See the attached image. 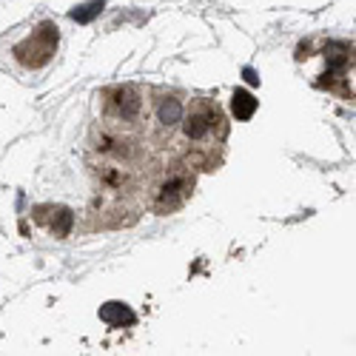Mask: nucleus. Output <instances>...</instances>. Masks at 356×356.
<instances>
[{
	"label": "nucleus",
	"mask_w": 356,
	"mask_h": 356,
	"mask_svg": "<svg viewBox=\"0 0 356 356\" xmlns=\"http://www.w3.org/2000/svg\"><path fill=\"white\" fill-rule=\"evenodd\" d=\"M60 29L54 26V23H40L37 26L26 40H21L14 46V58L17 63H23L29 69H40L46 66L51 58H54V51H58V40H60Z\"/></svg>",
	"instance_id": "nucleus-1"
},
{
	"label": "nucleus",
	"mask_w": 356,
	"mask_h": 356,
	"mask_svg": "<svg viewBox=\"0 0 356 356\" xmlns=\"http://www.w3.org/2000/svg\"><path fill=\"white\" fill-rule=\"evenodd\" d=\"M219 123H222L219 108L214 103H209V100H202L189 111V117H185V137L189 140H205V137H211L214 128H219Z\"/></svg>",
	"instance_id": "nucleus-2"
},
{
	"label": "nucleus",
	"mask_w": 356,
	"mask_h": 356,
	"mask_svg": "<svg viewBox=\"0 0 356 356\" xmlns=\"http://www.w3.org/2000/svg\"><path fill=\"white\" fill-rule=\"evenodd\" d=\"M189 194H191V180L185 177V174H177V177L165 180V182L160 185L157 200H154V209H157L160 214L174 211V209H180V205L185 202V197H189Z\"/></svg>",
	"instance_id": "nucleus-3"
},
{
	"label": "nucleus",
	"mask_w": 356,
	"mask_h": 356,
	"mask_svg": "<svg viewBox=\"0 0 356 356\" xmlns=\"http://www.w3.org/2000/svg\"><path fill=\"white\" fill-rule=\"evenodd\" d=\"M108 97H111V100H108L111 111H115L117 117H123V120H134V117L140 115V108H143L140 91H137L134 86H120V88L111 91Z\"/></svg>",
	"instance_id": "nucleus-4"
},
{
	"label": "nucleus",
	"mask_w": 356,
	"mask_h": 356,
	"mask_svg": "<svg viewBox=\"0 0 356 356\" xmlns=\"http://www.w3.org/2000/svg\"><path fill=\"white\" fill-rule=\"evenodd\" d=\"M100 320L106 322V325H111V328H123V325H134V311H131L128 305H123V302H106L103 308H100Z\"/></svg>",
	"instance_id": "nucleus-5"
},
{
	"label": "nucleus",
	"mask_w": 356,
	"mask_h": 356,
	"mask_svg": "<svg viewBox=\"0 0 356 356\" xmlns=\"http://www.w3.org/2000/svg\"><path fill=\"white\" fill-rule=\"evenodd\" d=\"M231 111H234V117H237V120H251V117H254V111H257V100H254L251 91L237 88V91H234V97H231Z\"/></svg>",
	"instance_id": "nucleus-6"
},
{
	"label": "nucleus",
	"mask_w": 356,
	"mask_h": 356,
	"mask_svg": "<svg viewBox=\"0 0 356 356\" xmlns=\"http://www.w3.org/2000/svg\"><path fill=\"white\" fill-rule=\"evenodd\" d=\"M106 9V0H88V3H83V6H74L71 12H69V17H71V21L74 23H91V21H95V17L100 14Z\"/></svg>",
	"instance_id": "nucleus-7"
},
{
	"label": "nucleus",
	"mask_w": 356,
	"mask_h": 356,
	"mask_svg": "<svg viewBox=\"0 0 356 356\" xmlns=\"http://www.w3.org/2000/svg\"><path fill=\"white\" fill-rule=\"evenodd\" d=\"M325 58H328L331 71H345V66L351 63V49L345 43H331L328 51H325Z\"/></svg>",
	"instance_id": "nucleus-8"
},
{
	"label": "nucleus",
	"mask_w": 356,
	"mask_h": 356,
	"mask_svg": "<svg viewBox=\"0 0 356 356\" xmlns=\"http://www.w3.org/2000/svg\"><path fill=\"white\" fill-rule=\"evenodd\" d=\"M51 219H49V231L54 234V237H66L69 231H71V222H74V217H71V211L69 209H51Z\"/></svg>",
	"instance_id": "nucleus-9"
},
{
	"label": "nucleus",
	"mask_w": 356,
	"mask_h": 356,
	"mask_svg": "<svg viewBox=\"0 0 356 356\" xmlns=\"http://www.w3.org/2000/svg\"><path fill=\"white\" fill-rule=\"evenodd\" d=\"M180 117H182V103L174 97H165L160 103V123L174 126V123H180Z\"/></svg>",
	"instance_id": "nucleus-10"
},
{
	"label": "nucleus",
	"mask_w": 356,
	"mask_h": 356,
	"mask_svg": "<svg viewBox=\"0 0 356 356\" xmlns=\"http://www.w3.org/2000/svg\"><path fill=\"white\" fill-rule=\"evenodd\" d=\"M242 78H246V83H251V86H259V74H257L251 66L242 69Z\"/></svg>",
	"instance_id": "nucleus-11"
}]
</instances>
